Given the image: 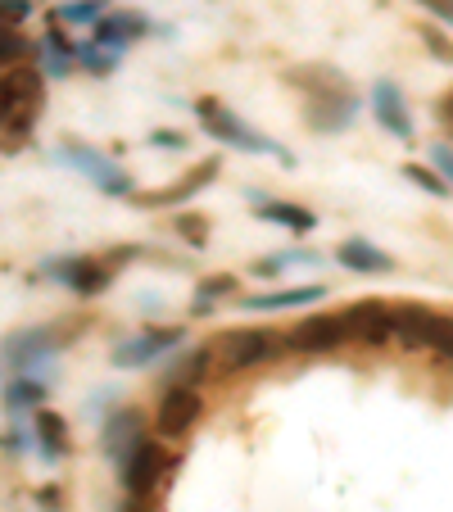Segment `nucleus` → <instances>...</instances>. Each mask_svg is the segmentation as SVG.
<instances>
[{
  "mask_svg": "<svg viewBox=\"0 0 453 512\" xmlns=\"http://www.w3.org/2000/svg\"><path fill=\"white\" fill-rule=\"evenodd\" d=\"M55 19L68 23V28H87V23L105 19V0H68V5L55 10Z\"/></svg>",
  "mask_w": 453,
  "mask_h": 512,
  "instance_id": "a878e982",
  "label": "nucleus"
},
{
  "mask_svg": "<svg viewBox=\"0 0 453 512\" xmlns=\"http://www.w3.org/2000/svg\"><path fill=\"white\" fill-rule=\"evenodd\" d=\"M32 449H37L41 463H59L68 454V422L46 404L32 413Z\"/></svg>",
  "mask_w": 453,
  "mask_h": 512,
  "instance_id": "6ab92c4d",
  "label": "nucleus"
},
{
  "mask_svg": "<svg viewBox=\"0 0 453 512\" xmlns=\"http://www.w3.org/2000/svg\"><path fill=\"white\" fill-rule=\"evenodd\" d=\"M417 5H422L426 14H435L440 23H449V28H453V0H417Z\"/></svg>",
  "mask_w": 453,
  "mask_h": 512,
  "instance_id": "c9c22d12",
  "label": "nucleus"
},
{
  "mask_svg": "<svg viewBox=\"0 0 453 512\" xmlns=\"http://www.w3.org/2000/svg\"><path fill=\"white\" fill-rule=\"evenodd\" d=\"M349 340L345 322H340V313H313V318L295 322V327L286 331V340H281V349H295V354H331V349H340Z\"/></svg>",
  "mask_w": 453,
  "mask_h": 512,
  "instance_id": "9d476101",
  "label": "nucleus"
},
{
  "mask_svg": "<svg viewBox=\"0 0 453 512\" xmlns=\"http://www.w3.org/2000/svg\"><path fill=\"white\" fill-rule=\"evenodd\" d=\"M372 114H376V123L386 127L390 136H399V141H413L417 136V123H413V114H408L404 91H399L390 78L372 82Z\"/></svg>",
  "mask_w": 453,
  "mask_h": 512,
  "instance_id": "9b49d317",
  "label": "nucleus"
},
{
  "mask_svg": "<svg viewBox=\"0 0 453 512\" xmlns=\"http://www.w3.org/2000/svg\"><path fill=\"white\" fill-rule=\"evenodd\" d=\"M168 472H173V458H168L164 440H155V435H141V440L127 449L123 463H118V485H123L127 503L145 508V503H150V494L168 485Z\"/></svg>",
  "mask_w": 453,
  "mask_h": 512,
  "instance_id": "f03ea898",
  "label": "nucleus"
},
{
  "mask_svg": "<svg viewBox=\"0 0 453 512\" xmlns=\"http://www.w3.org/2000/svg\"><path fill=\"white\" fill-rule=\"evenodd\" d=\"M272 354H277V336L268 327H232L213 340V363H218V372H232V377L268 363Z\"/></svg>",
  "mask_w": 453,
  "mask_h": 512,
  "instance_id": "39448f33",
  "label": "nucleus"
},
{
  "mask_svg": "<svg viewBox=\"0 0 453 512\" xmlns=\"http://www.w3.org/2000/svg\"><path fill=\"white\" fill-rule=\"evenodd\" d=\"M435 327V309L426 304H390V340H399L404 349H426Z\"/></svg>",
  "mask_w": 453,
  "mask_h": 512,
  "instance_id": "2eb2a0df",
  "label": "nucleus"
},
{
  "mask_svg": "<svg viewBox=\"0 0 453 512\" xmlns=\"http://www.w3.org/2000/svg\"><path fill=\"white\" fill-rule=\"evenodd\" d=\"M59 345H64V340H59L50 327H28V331L5 340L0 354H5V363H10L19 377H37V368H46L50 358L59 354Z\"/></svg>",
  "mask_w": 453,
  "mask_h": 512,
  "instance_id": "1a4fd4ad",
  "label": "nucleus"
},
{
  "mask_svg": "<svg viewBox=\"0 0 453 512\" xmlns=\"http://www.w3.org/2000/svg\"><path fill=\"white\" fill-rule=\"evenodd\" d=\"M213 372V345L204 349H186L168 363V386H186V390H200Z\"/></svg>",
  "mask_w": 453,
  "mask_h": 512,
  "instance_id": "4be33fe9",
  "label": "nucleus"
},
{
  "mask_svg": "<svg viewBox=\"0 0 453 512\" xmlns=\"http://www.w3.org/2000/svg\"><path fill=\"white\" fill-rule=\"evenodd\" d=\"M46 381H37V377H14L10 386H5V408H10V413H37L41 404H46Z\"/></svg>",
  "mask_w": 453,
  "mask_h": 512,
  "instance_id": "b1692460",
  "label": "nucleus"
},
{
  "mask_svg": "<svg viewBox=\"0 0 453 512\" xmlns=\"http://www.w3.org/2000/svg\"><path fill=\"white\" fill-rule=\"evenodd\" d=\"M41 277L64 286L68 295H78V300H96V295L109 290L114 272H109V263L100 259V254H55V259L41 263Z\"/></svg>",
  "mask_w": 453,
  "mask_h": 512,
  "instance_id": "20e7f679",
  "label": "nucleus"
},
{
  "mask_svg": "<svg viewBox=\"0 0 453 512\" xmlns=\"http://www.w3.org/2000/svg\"><path fill=\"white\" fill-rule=\"evenodd\" d=\"M37 14V0H0V28H19Z\"/></svg>",
  "mask_w": 453,
  "mask_h": 512,
  "instance_id": "473e14b6",
  "label": "nucleus"
},
{
  "mask_svg": "<svg viewBox=\"0 0 453 512\" xmlns=\"http://www.w3.org/2000/svg\"><path fill=\"white\" fill-rule=\"evenodd\" d=\"M241 290V281L232 277V272H218V277H204L200 286H195V313H209L218 300H227V295H236Z\"/></svg>",
  "mask_w": 453,
  "mask_h": 512,
  "instance_id": "393cba45",
  "label": "nucleus"
},
{
  "mask_svg": "<svg viewBox=\"0 0 453 512\" xmlns=\"http://www.w3.org/2000/svg\"><path fill=\"white\" fill-rule=\"evenodd\" d=\"M340 322H345L349 340H363V345H386L390 340V304L386 300H354L340 313Z\"/></svg>",
  "mask_w": 453,
  "mask_h": 512,
  "instance_id": "f8f14e48",
  "label": "nucleus"
},
{
  "mask_svg": "<svg viewBox=\"0 0 453 512\" xmlns=\"http://www.w3.org/2000/svg\"><path fill=\"white\" fill-rule=\"evenodd\" d=\"M0 127H10V114H5V100H0Z\"/></svg>",
  "mask_w": 453,
  "mask_h": 512,
  "instance_id": "58836bf2",
  "label": "nucleus"
},
{
  "mask_svg": "<svg viewBox=\"0 0 453 512\" xmlns=\"http://www.w3.org/2000/svg\"><path fill=\"white\" fill-rule=\"evenodd\" d=\"M358 109H363V100L354 96V91H345V96H327V100H309V109H304V123L313 127V132H349L358 118Z\"/></svg>",
  "mask_w": 453,
  "mask_h": 512,
  "instance_id": "4468645a",
  "label": "nucleus"
},
{
  "mask_svg": "<svg viewBox=\"0 0 453 512\" xmlns=\"http://www.w3.org/2000/svg\"><path fill=\"white\" fill-rule=\"evenodd\" d=\"M177 236H182L186 245H195V250H204L209 245V218L204 213H177Z\"/></svg>",
  "mask_w": 453,
  "mask_h": 512,
  "instance_id": "c756f323",
  "label": "nucleus"
},
{
  "mask_svg": "<svg viewBox=\"0 0 453 512\" xmlns=\"http://www.w3.org/2000/svg\"><path fill=\"white\" fill-rule=\"evenodd\" d=\"M145 435V413L141 408H114L105 422V431H100V445H105V454L114 458V463H123L127 449L136 445Z\"/></svg>",
  "mask_w": 453,
  "mask_h": 512,
  "instance_id": "dca6fc26",
  "label": "nucleus"
},
{
  "mask_svg": "<svg viewBox=\"0 0 453 512\" xmlns=\"http://www.w3.org/2000/svg\"><path fill=\"white\" fill-rule=\"evenodd\" d=\"M78 64L91 68L96 78H109V73L118 68V55H114V50H105V46H96V41H82V46H78Z\"/></svg>",
  "mask_w": 453,
  "mask_h": 512,
  "instance_id": "bb28decb",
  "label": "nucleus"
},
{
  "mask_svg": "<svg viewBox=\"0 0 453 512\" xmlns=\"http://www.w3.org/2000/svg\"><path fill=\"white\" fill-rule=\"evenodd\" d=\"M182 345H186V327H145L114 349V368H127V372L150 368L155 358L173 354V349H182Z\"/></svg>",
  "mask_w": 453,
  "mask_h": 512,
  "instance_id": "6e6552de",
  "label": "nucleus"
},
{
  "mask_svg": "<svg viewBox=\"0 0 453 512\" xmlns=\"http://www.w3.org/2000/svg\"><path fill=\"white\" fill-rule=\"evenodd\" d=\"M150 32V23H145V14L136 10H109L105 19L96 23V46L114 50V55H123L127 46H132L136 37H145Z\"/></svg>",
  "mask_w": 453,
  "mask_h": 512,
  "instance_id": "aec40b11",
  "label": "nucleus"
},
{
  "mask_svg": "<svg viewBox=\"0 0 453 512\" xmlns=\"http://www.w3.org/2000/svg\"><path fill=\"white\" fill-rule=\"evenodd\" d=\"M259 218L272 223V227H286V232H295V236H309L313 227H318V213L304 209V204H295V200H263Z\"/></svg>",
  "mask_w": 453,
  "mask_h": 512,
  "instance_id": "5701e85b",
  "label": "nucleus"
},
{
  "mask_svg": "<svg viewBox=\"0 0 453 512\" xmlns=\"http://www.w3.org/2000/svg\"><path fill=\"white\" fill-rule=\"evenodd\" d=\"M404 177H408V182H417V186H422L426 195H435V200H444V195H449V186H444V177L435 173L431 164H404Z\"/></svg>",
  "mask_w": 453,
  "mask_h": 512,
  "instance_id": "7c9ffc66",
  "label": "nucleus"
},
{
  "mask_svg": "<svg viewBox=\"0 0 453 512\" xmlns=\"http://www.w3.org/2000/svg\"><path fill=\"white\" fill-rule=\"evenodd\" d=\"M426 159H431V168L444 177V186L453 191V145H444V141L431 145V155H426Z\"/></svg>",
  "mask_w": 453,
  "mask_h": 512,
  "instance_id": "72a5a7b5",
  "label": "nucleus"
},
{
  "mask_svg": "<svg viewBox=\"0 0 453 512\" xmlns=\"http://www.w3.org/2000/svg\"><path fill=\"white\" fill-rule=\"evenodd\" d=\"M32 55V41L19 28H0V68H14Z\"/></svg>",
  "mask_w": 453,
  "mask_h": 512,
  "instance_id": "cd10ccee",
  "label": "nucleus"
},
{
  "mask_svg": "<svg viewBox=\"0 0 453 512\" xmlns=\"http://www.w3.org/2000/svg\"><path fill=\"white\" fill-rule=\"evenodd\" d=\"M336 263L349 272H367V277H386V272H395V259H390L381 245L363 241V236H345V241L336 245Z\"/></svg>",
  "mask_w": 453,
  "mask_h": 512,
  "instance_id": "a211bd4d",
  "label": "nucleus"
},
{
  "mask_svg": "<svg viewBox=\"0 0 453 512\" xmlns=\"http://www.w3.org/2000/svg\"><path fill=\"white\" fill-rule=\"evenodd\" d=\"M55 159H59L64 168H73V173L91 177L100 195H132V186H136V182H132V173H127L123 164H114V159H109L105 150H91V145H82V141L59 145Z\"/></svg>",
  "mask_w": 453,
  "mask_h": 512,
  "instance_id": "0eeeda50",
  "label": "nucleus"
},
{
  "mask_svg": "<svg viewBox=\"0 0 453 512\" xmlns=\"http://www.w3.org/2000/svg\"><path fill=\"white\" fill-rule=\"evenodd\" d=\"M0 100H5V114H10L14 132H28L37 123L41 105H46V73L32 64L0 68Z\"/></svg>",
  "mask_w": 453,
  "mask_h": 512,
  "instance_id": "7ed1b4c3",
  "label": "nucleus"
},
{
  "mask_svg": "<svg viewBox=\"0 0 453 512\" xmlns=\"http://www.w3.org/2000/svg\"><path fill=\"white\" fill-rule=\"evenodd\" d=\"M327 295V286L309 281V286H281L268 290V295H241L245 313H286V309H304V304H318Z\"/></svg>",
  "mask_w": 453,
  "mask_h": 512,
  "instance_id": "f3484780",
  "label": "nucleus"
},
{
  "mask_svg": "<svg viewBox=\"0 0 453 512\" xmlns=\"http://www.w3.org/2000/svg\"><path fill=\"white\" fill-rule=\"evenodd\" d=\"M150 145H159V150H186V132L159 127V132H150Z\"/></svg>",
  "mask_w": 453,
  "mask_h": 512,
  "instance_id": "f704fd0d",
  "label": "nucleus"
},
{
  "mask_svg": "<svg viewBox=\"0 0 453 512\" xmlns=\"http://www.w3.org/2000/svg\"><path fill=\"white\" fill-rule=\"evenodd\" d=\"M41 503H46L50 512H59V490H55V485H50V490H41Z\"/></svg>",
  "mask_w": 453,
  "mask_h": 512,
  "instance_id": "4c0bfd02",
  "label": "nucleus"
},
{
  "mask_svg": "<svg viewBox=\"0 0 453 512\" xmlns=\"http://www.w3.org/2000/svg\"><path fill=\"white\" fill-rule=\"evenodd\" d=\"M204 417V395L186 386H164L155 413H150V426H155V440H168V445H182L186 435L200 426Z\"/></svg>",
  "mask_w": 453,
  "mask_h": 512,
  "instance_id": "423d86ee",
  "label": "nucleus"
},
{
  "mask_svg": "<svg viewBox=\"0 0 453 512\" xmlns=\"http://www.w3.org/2000/svg\"><path fill=\"white\" fill-rule=\"evenodd\" d=\"M422 41H426V50H431L440 64L453 68V41H449V32H440L435 23H422Z\"/></svg>",
  "mask_w": 453,
  "mask_h": 512,
  "instance_id": "2f4dec72",
  "label": "nucleus"
},
{
  "mask_svg": "<svg viewBox=\"0 0 453 512\" xmlns=\"http://www.w3.org/2000/svg\"><path fill=\"white\" fill-rule=\"evenodd\" d=\"M218 173H222L218 155H209V159H200V164L186 168V177H177V182L168 186V191L141 195L136 204H150V209H173V204H182V200H191V195H200L204 186H213V182H218Z\"/></svg>",
  "mask_w": 453,
  "mask_h": 512,
  "instance_id": "ddd939ff",
  "label": "nucleus"
},
{
  "mask_svg": "<svg viewBox=\"0 0 453 512\" xmlns=\"http://www.w3.org/2000/svg\"><path fill=\"white\" fill-rule=\"evenodd\" d=\"M435 358L453 363V313H435V327H431V340H426Z\"/></svg>",
  "mask_w": 453,
  "mask_h": 512,
  "instance_id": "c85d7f7f",
  "label": "nucleus"
},
{
  "mask_svg": "<svg viewBox=\"0 0 453 512\" xmlns=\"http://www.w3.org/2000/svg\"><path fill=\"white\" fill-rule=\"evenodd\" d=\"M195 114H200L204 132H209L218 145H227V150H245V155H272L277 164H295L286 145L272 141V136L259 132V127H250L232 105H222V100L204 96V100H195Z\"/></svg>",
  "mask_w": 453,
  "mask_h": 512,
  "instance_id": "f257e3e1",
  "label": "nucleus"
},
{
  "mask_svg": "<svg viewBox=\"0 0 453 512\" xmlns=\"http://www.w3.org/2000/svg\"><path fill=\"white\" fill-rule=\"evenodd\" d=\"M286 82L295 91H304L309 100H327V96H345V91H354L345 82V73H336V68H327V64H299V68L286 73Z\"/></svg>",
  "mask_w": 453,
  "mask_h": 512,
  "instance_id": "412c9836",
  "label": "nucleus"
},
{
  "mask_svg": "<svg viewBox=\"0 0 453 512\" xmlns=\"http://www.w3.org/2000/svg\"><path fill=\"white\" fill-rule=\"evenodd\" d=\"M435 118H440V123H449V127H453V87L444 91L440 100H435Z\"/></svg>",
  "mask_w": 453,
  "mask_h": 512,
  "instance_id": "e433bc0d",
  "label": "nucleus"
}]
</instances>
